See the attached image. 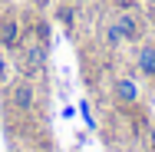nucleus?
Here are the masks:
<instances>
[{
    "label": "nucleus",
    "mask_w": 155,
    "mask_h": 152,
    "mask_svg": "<svg viewBox=\"0 0 155 152\" xmlns=\"http://www.w3.org/2000/svg\"><path fill=\"white\" fill-rule=\"evenodd\" d=\"M20 43H23V27H20V20L10 17V13H3V17H0V46H3V50H17Z\"/></svg>",
    "instance_id": "f257e3e1"
},
{
    "label": "nucleus",
    "mask_w": 155,
    "mask_h": 152,
    "mask_svg": "<svg viewBox=\"0 0 155 152\" xmlns=\"http://www.w3.org/2000/svg\"><path fill=\"white\" fill-rule=\"evenodd\" d=\"M33 103H36V90H33L30 79H20V83H13V90H10V106L17 109V113H30Z\"/></svg>",
    "instance_id": "f03ea898"
},
{
    "label": "nucleus",
    "mask_w": 155,
    "mask_h": 152,
    "mask_svg": "<svg viewBox=\"0 0 155 152\" xmlns=\"http://www.w3.org/2000/svg\"><path fill=\"white\" fill-rule=\"evenodd\" d=\"M23 46V66L36 73L43 63H46V40H27V43H20Z\"/></svg>",
    "instance_id": "7ed1b4c3"
},
{
    "label": "nucleus",
    "mask_w": 155,
    "mask_h": 152,
    "mask_svg": "<svg viewBox=\"0 0 155 152\" xmlns=\"http://www.w3.org/2000/svg\"><path fill=\"white\" fill-rule=\"evenodd\" d=\"M112 90H116V99H119V103H125V106L139 103V96H142V90H139V83H135L132 76H119V79L112 83Z\"/></svg>",
    "instance_id": "20e7f679"
},
{
    "label": "nucleus",
    "mask_w": 155,
    "mask_h": 152,
    "mask_svg": "<svg viewBox=\"0 0 155 152\" xmlns=\"http://www.w3.org/2000/svg\"><path fill=\"white\" fill-rule=\"evenodd\" d=\"M135 63H139V73H142V76L155 79V43H145V46L139 50Z\"/></svg>",
    "instance_id": "39448f33"
},
{
    "label": "nucleus",
    "mask_w": 155,
    "mask_h": 152,
    "mask_svg": "<svg viewBox=\"0 0 155 152\" xmlns=\"http://www.w3.org/2000/svg\"><path fill=\"white\" fill-rule=\"evenodd\" d=\"M116 27L122 33V40H135V36H139V20H135L129 10H122V13L116 17Z\"/></svg>",
    "instance_id": "423d86ee"
},
{
    "label": "nucleus",
    "mask_w": 155,
    "mask_h": 152,
    "mask_svg": "<svg viewBox=\"0 0 155 152\" xmlns=\"http://www.w3.org/2000/svg\"><path fill=\"white\" fill-rule=\"evenodd\" d=\"M106 43H109V46H119V43H122V33H119L116 23H109V27H106Z\"/></svg>",
    "instance_id": "0eeeda50"
},
{
    "label": "nucleus",
    "mask_w": 155,
    "mask_h": 152,
    "mask_svg": "<svg viewBox=\"0 0 155 152\" xmlns=\"http://www.w3.org/2000/svg\"><path fill=\"white\" fill-rule=\"evenodd\" d=\"M7 73H10V63H7V53H3V46H0V86L7 83Z\"/></svg>",
    "instance_id": "6e6552de"
},
{
    "label": "nucleus",
    "mask_w": 155,
    "mask_h": 152,
    "mask_svg": "<svg viewBox=\"0 0 155 152\" xmlns=\"http://www.w3.org/2000/svg\"><path fill=\"white\" fill-rule=\"evenodd\" d=\"M0 17H3V7H0Z\"/></svg>",
    "instance_id": "1a4fd4ad"
}]
</instances>
